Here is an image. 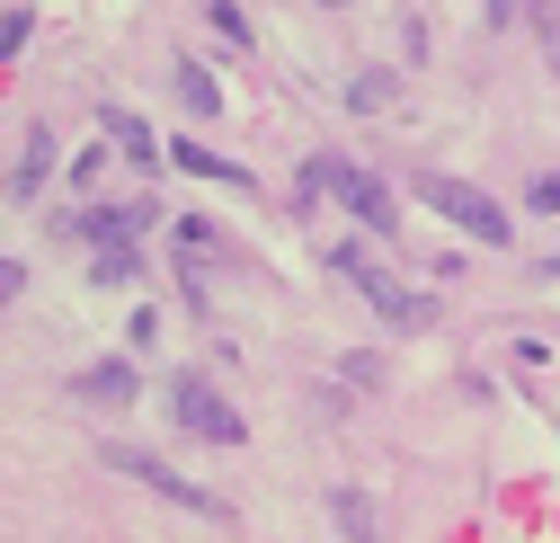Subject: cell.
I'll return each instance as SVG.
<instances>
[{
    "mask_svg": "<svg viewBox=\"0 0 560 543\" xmlns=\"http://www.w3.org/2000/svg\"><path fill=\"white\" fill-rule=\"evenodd\" d=\"M170 161H178V170H187V178H214V187H249V170H241V161H223V152H214V143H178V152H170Z\"/></svg>",
    "mask_w": 560,
    "mask_h": 543,
    "instance_id": "8",
    "label": "cell"
},
{
    "mask_svg": "<svg viewBox=\"0 0 560 543\" xmlns=\"http://www.w3.org/2000/svg\"><path fill=\"white\" fill-rule=\"evenodd\" d=\"M45 170H54V134L36 125V134H27V161H19V178H10V196H36V187H45Z\"/></svg>",
    "mask_w": 560,
    "mask_h": 543,
    "instance_id": "12",
    "label": "cell"
},
{
    "mask_svg": "<svg viewBox=\"0 0 560 543\" xmlns=\"http://www.w3.org/2000/svg\"><path fill=\"white\" fill-rule=\"evenodd\" d=\"M19 45H27V10H10V19H0V62H10Z\"/></svg>",
    "mask_w": 560,
    "mask_h": 543,
    "instance_id": "17",
    "label": "cell"
},
{
    "mask_svg": "<svg viewBox=\"0 0 560 543\" xmlns=\"http://www.w3.org/2000/svg\"><path fill=\"white\" fill-rule=\"evenodd\" d=\"M347 99H357V107H392V72H365V81L347 90Z\"/></svg>",
    "mask_w": 560,
    "mask_h": 543,
    "instance_id": "16",
    "label": "cell"
},
{
    "mask_svg": "<svg viewBox=\"0 0 560 543\" xmlns=\"http://www.w3.org/2000/svg\"><path fill=\"white\" fill-rule=\"evenodd\" d=\"M329 267H338L347 286H365V303L383 312V330H400V338H409V330H428V321H436V303L418 294V286H400L392 267H374V258H365L357 241H338V250H329Z\"/></svg>",
    "mask_w": 560,
    "mask_h": 543,
    "instance_id": "2",
    "label": "cell"
},
{
    "mask_svg": "<svg viewBox=\"0 0 560 543\" xmlns=\"http://www.w3.org/2000/svg\"><path fill=\"white\" fill-rule=\"evenodd\" d=\"M329 10H338V0H329Z\"/></svg>",
    "mask_w": 560,
    "mask_h": 543,
    "instance_id": "21",
    "label": "cell"
},
{
    "mask_svg": "<svg viewBox=\"0 0 560 543\" xmlns=\"http://www.w3.org/2000/svg\"><path fill=\"white\" fill-rule=\"evenodd\" d=\"M187 258H205V267H232V250H223V223L187 215V223H178V267H187Z\"/></svg>",
    "mask_w": 560,
    "mask_h": 543,
    "instance_id": "9",
    "label": "cell"
},
{
    "mask_svg": "<svg viewBox=\"0 0 560 543\" xmlns=\"http://www.w3.org/2000/svg\"><path fill=\"white\" fill-rule=\"evenodd\" d=\"M303 187H329V196H338V206L357 215L365 232H400V206H392V187H383L374 170H357V161H329V152H320V161L303 170Z\"/></svg>",
    "mask_w": 560,
    "mask_h": 543,
    "instance_id": "3",
    "label": "cell"
},
{
    "mask_svg": "<svg viewBox=\"0 0 560 543\" xmlns=\"http://www.w3.org/2000/svg\"><path fill=\"white\" fill-rule=\"evenodd\" d=\"M418 206H436L454 232H471L480 250H508L516 241V223H508V206L489 187H471V178H445V170H418Z\"/></svg>",
    "mask_w": 560,
    "mask_h": 543,
    "instance_id": "1",
    "label": "cell"
},
{
    "mask_svg": "<svg viewBox=\"0 0 560 543\" xmlns=\"http://www.w3.org/2000/svg\"><path fill=\"white\" fill-rule=\"evenodd\" d=\"M107 143H116L133 170H161V143H152V125L133 116V107H107Z\"/></svg>",
    "mask_w": 560,
    "mask_h": 543,
    "instance_id": "6",
    "label": "cell"
},
{
    "mask_svg": "<svg viewBox=\"0 0 560 543\" xmlns=\"http://www.w3.org/2000/svg\"><path fill=\"white\" fill-rule=\"evenodd\" d=\"M170 411H178V428H187L196 446H241V437H249V428H241V411H232V401H223L214 383H205V374H178Z\"/></svg>",
    "mask_w": 560,
    "mask_h": 543,
    "instance_id": "5",
    "label": "cell"
},
{
    "mask_svg": "<svg viewBox=\"0 0 560 543\" xmlns=\"http://www.w3.org/2000/svg\"><path fill=\"white\" fill-rule=\"evenodd\" d=\"M551 72H560V36H551Z\"/></svg>",
    "mask_w": 560,
    "mask_h": 543,
    "instance_id": "20",
    "label": "cell"
},
{
    "mask_svg": "<svg viewBox=\"0 0 560 543\" xmlns=\"http://www.w3.org/2000/svg\"><path fill=\"white\" fill-rule=\"evenodd\" d=\"M133 223H152V206H116V215H90V223H81V241H98V250H125V241H133Z\"/></svg>",
    "mask_w": 560,
    "mask_h": 543,
    "instance_id": "10",
    "label": "cell"
},
{
    "mask_svg": "<svg viewBox=\"0 0 560 543\" xmlns=\"http://www.w3.org/2000/svg\"><path fill=\"white\" fill-rule=\"evenodd\" d=\"M329 517H338V534H347V543H383V517H374V499H365V490H329Z\"/></svg>",
    "mask_w": 560,
    "mask_h": 543,
    "instance_id": "7",
    "label": "cell"
},
{
    "mask_svg": "<svg viewBox=\"0 0 560 543\" xmlns=\"http://www.w3.org/2000/svg\"><path fill=\"white\" fill-rule=\"evenodd\" d=\"M178 99H187V116H214V107H223L214 72H196V62H178Z\"/></svg>",
    "mask_w": 560,
    "mask_h": 543,
    "instance_id": "13",
    "label": "cell"
},
{
    "mask_svg": "<svg viewBox=\"0 0 560 543\" xmlns=\"http://www.w3.org/2000/svg\"><path fill=\"white\" fill-rule=\"evenodd\" d=\"M525 196H534V215H560V170H534Z\"/></svg>",
    "mask_w": 560,
    "mask_h": 543,
    "instance_id": "15",
    "label": "cell"
},
{
    "mask_svg": "<svg viewBox=\"0 0 560 543\" xmlns=\"http://www.w3.org/2000/svg\"><path fill=\"white\" fill-rule=\"evenodd\" d=\"M81 401H133V366H125V357L90 366V374H81Z\"/></svg>",
    "mask_w": 560,
    "mask_h": 543,
    "instance_id": "11",
    "label": "cell"
},
{
    "mask_svg": "<svg viewBox=\"0 0 560 543\" xmlns=\"http://www.w3.org/2000/svg\"><path fill=\"white\" fill-rule=\"evenodd\" d=\"M525 10H534V0H489V27H516Z\"/></svg>",
    "mask_w": 560,
    "mask_h": 543,
    "instance_id": "18",
    "label": "cell"
},
{
    "mask_svg": "<svg viewBox=\"0 0 560 543\" xmlns=\"http://www.w3.org/2000/svg\"><path fill=\"white\" fill-rule=\"evenodd\" d=\"M19 286H27V277H19V267H10V258H0V303H19Z\"/></svg>",
    "mask_w": 560,
    "mask_h": 543,
    "instance_id": "19",
    "label": "cell"
},
{
    "mask_svg": "<svg viewBox=\"0 0 560 543\" xmlns=\"http://www.w3.org/2000/svg\"><path fill=\"white\" fill-rule=\"evenodd\" d=\"M205 19H214V36H232V45H249V19L232 10V0H205Z\"/></svg>",
    "mask_w": 560,
    "mask_h": 543,
    "instance_id": "14",
    "label": "cell"
},
{
    "mask_svg": "<svg viewBox=\"0 0 560 543\" xmlns=\"http://www.w3.org/2000/svg\"><path fill=\"white\" fill-rule=\"evenodd\" d=\"M107 463L125 472V482H143V490H161L170 508H187V517H232L214 490H205V482H187V472H170L161 454H143V446H107Z\"/></svg>",
    "mask_w": 560,
    "mask_h": 543,
    "instance_id": "4",
    "label": "cell"
}]
</instances>
